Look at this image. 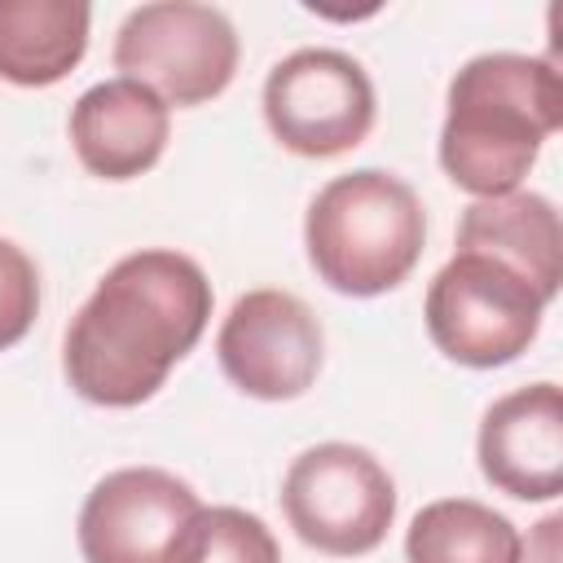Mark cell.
<instances>
[{"mask_svg": "<svg viewBox=\"0 0 563 563\" xmlns=\"http://www.w3.org/2000/svg\"><path fill=\"white\" fill-rule=\"evenodd\" d=\"M405 563H523V537L484 501L440 497L413 515Z\"/></svg>", "mask_w": 563, "mask_h": 563, "instance_id": "5bb4252c", "label": "cell"}, {"mask_svg": "<svg viewBox=\"0 0 563 563\" xmlns=\"http://www.w3.org/2000/svg\"><path fill=\"white\" fill-rule=\"evenodd\" d=\"M180 563H282L268 523L238 506H202Z\"/></svg>", "mask_w": 563, "mask_h": 563, "instance_id": "9a60e30c", "label": "cell"}, {"mask_svg": "<svg viewBox=\"0 0 563 563\" xmlns=\"http://www.w3.org/2000/svg\"><path fill=\"white\" fill-rule=\"evenodd\" d=\"M325 334L317 312L290 290H246L233 299L216 356L224 378L255 400H295L317 383Z\"/></svg>", "mask_w": 563, "mask_h": 563, "instance_id": "9c48e42d", "label": "cell"}, {"mask_svg": "<svg viewBox=\"0 0 563 563\" xmlns=\"http://www.w3.org/2000/svg\"><path fill=\"white\" fill-rule=\"evenodd\" d=\"M172 132V110L136 79L92 84L70 110V145L101 180H132L150 172Z\"/></svg>", "mask_w": 563, "mask_h": 563, "instance_id": "8fae6325", "label": "cell"}, {"mask_svg": "<svg viewBox=\"0 0 563 563\" xmlns=\"http://www.w3.org/2000/svg\"><path fill=\"white\" fill-rule=\"evenodd\" d=\"M198 515V493L172 471L123 466L84 497L79 554L84 563H180Z\"/></svg>", "mask_w": 563, "mask_h": 563, "instance_id": "ba28073f", "label": "cell"}, {"mask_svg": "<svg viewBox=\"0 0 563 563\" xmlns=\"http://www.w3.org/2000/svg\"><path fill=\"white\" fill-rule=\"evenodd\" d=\"M40 312V273L31 255L0 238V352L22 343Z\"/></svg>", "mask_w": 563, "mask_h": 563, "instance_id": "2e32d148", "label": "cell"}, {"mask_svg": "<svg viewBox=\"0 0 563 563\" xmlns=\"http://www.w3.org/2000/svg\"><path fill=\"white\" fill-rule=\"evenodd\" d=\"M282 510L295 537L321 554L352 559L383 545L396 519V484L361 444H312L282 479Z\"/></svg>", "mask_w": 563, "mask_h": 563, "instance_id": "5b68a950", "label": "cell"}, {"mask_svg": "<svg viewBox=\"0 0 563 563\" xmlns=\"http://www.w3.org/2000/svg\"><path fill=\"white\" fill-rule=\"evenodd\" d=\"M114 70L145 84L167 106H202L233 84L238 31L216 4H141L114 35Z\"/></svg>", "mask_w": 563, "mask_h": 563, "instance_id": "8992f818", "label": "cell"}, {"mask_svg": "<svg viewBox=\"0 0 563 563\" xmlns=\"http://www.w3.org/2000/svg\"><path fill=\"white\" fill-rule=\"evenodd\" d=\"M92 9L84 0H0V79L48 88L88 53Z\"/></svg>", "mask_w": 563, "mask_h": 563, "instance_id": "4fadbf2b", "label": "cell"}, {"mask_svg": "<svg viewBox=\"0 0 563 563\" xmlns=\"http://www.w3.org/2000/svg\"><path fill=\"white\" fill-rule=\"evenodd\" d=\"M545 299L501 260L479 251H453V260L427 286L431 343L471 369H493L528 352L541 330Z\"/></svg>", "mask_w": 563, "mask_h": 563, "instance_id": "277c9868", "label": "cell"}, {"mask_svg": "<svg viewBox=\"0 0 563 563\" xmlns=\"http://www.w3.org/2000/svg\"><path fill=\"white\" fill-rule=\"evenodd\" d=\"M268 132L303 158L356 150L374 128V84L365 66L339 48H299L264 79Z\"/></svg>", "mask_w": 563, "mask_h": 563, "instance_id": "52a82bcc", "label": "cell"}, {"mask_svg": "<svg viewBox=\"0 0 563 563\" xmlns=\"http://www.w3.org/2000/svg\"><path fill=\"white\" fill-rule=\"evenodd\" d=\"M211 321V282L180 251L123 255L66 325L62 369L106 409L150 400Z\"/></svg>", "mask_w": 563, "mask_h": 563, "instance_id": "6da1fadb", "label": "cell"}, {"mask_svg": "<svg viewBox=\"0 0 563 563\" xmlns=\"http://www.w3.org/2000/svg\"><path fill=\"white\" fill-rule=\"evenodd\" d=\"M457 251H479L515 268L545 303L563 282V233L559 211L545 194L510 189L497 198H475L457 220Z\"/></svg>", "mask_w": 563, "mask_h": 563, "instance_id": "7c38bea8", "label": "cell"}, {"mask_svg": "<svg viewBox=\"0 0 563 563\" xmlns=\"http://www.w3.org/2000/svg\"><path fill=\"white\" fill-rule=\"evenodd\" d=\"M479 471L519 501L563 493V396L559 383H532L488 405L479 422Z\"/></svg>", "mask_w": 563, "mask_h": 563, "instance_id": "30bf717a", "label": "cell"}, {"mask_svg": "<svg viewBox=\"0 0 563 563\" xmlns=\"http://www.w3.org/2000/svg\"><path fill=\"white\" fill-rule=\"evenodd\" d=\"M559 528H563L559 515H550V519L537 523V532L528 541V563H559Z\"/></svg>", "mask_w": 563, "mask_h": 563, "instance_id": "e0dca14e", "label": "cell"}, {"mask_svg": "<svg viewBox=\"0 0 563 563\" xmlns=\"http://www.w3.org/2000/svg\"><path fill=\"white\" fill-rule=\"evenodd\" d=\"M427 242V216L418 194L378 167L334 176L303 220V246L317 277L339 295H383L396 290Z\"/></svg>", "mask_w": 563, "mask_h": 563, "instance_id": "3957f363", "label": "cell"}, {"mask_svg": "<svg viewBox=\"0 0 563 563\" xmlns=\"http://www.w3.org/2000/svg\"><path fill=\"white\" fill-rule=\"evenodd\" d=\"M563 119V88L550 57L479 53L449 84L440 167L475 198L519 189Z\"/></svg>", "mask_w": 563, "mask_h": 563, "instance_id": "7a4b0ae2", "label": "cell"}]
</instances>
